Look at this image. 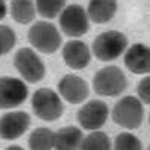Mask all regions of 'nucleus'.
<instances>
[{
    "label": "nucleus",
    "mask_w": 150,
    "mask_h": 150,
    "mask_svg": "<svg viewBox=\"0 0 150 150\" xmlns=\"http://www.w3.org/2000/svg\"><path fill=\"white\" fill-rule=\"evenodd\" d=\"M80 150H111V140L105 132L93 131L83 138Z\"/></svg>",
    "instance_id": "18"
},
{
    "label": "nucleus",
    "mask_w": 150,
    "mask_h": 150,
    "mask_svg": "<svg viewBox=\"0 0 150 150\" xmlns=\"http://www.w3.org/2000/svg\"><path fill=\"white\" fill-rule=\"evenodd\" d=\"M59 26L66 36L80 38L90 29L87 11L81 5H69L59 15Z\"/></svg>",
    "instance_id": "6"
},
{
    "label": "nucleus",
    "mask_w": 150,
    "mask_h": 150,
    "mask_svg": "<svg viewBox=\"0 0 150 150\" xmlns=\"http://www.w3.org/2000/svg\"><path fill=\"white\" fill-rule=\"evenodd\" d=\"M29 42L44 54H54L62 45V36L53 23L38 21L29 29Z\"/></svg>",
    "instance_id": "4"
},
{
    "label": "nucleus",
    "mask_w": 150,
    "mask_h": 150,
    "mask_svg": "<svg viewBox=\"0 0 150 150\" xmlns=\"http://www.w3.org/2000/svg\"><path fill=\"white\" fill-rule=\"evenodd\" d=\"M128 48V38L119 30H108L95 38L92 51L101 62L119 59Z\"/></svg>",
    "instance_id": "2"
},
{
    "label": "nucleus",
    "mask_w": 150,
    "mask_h": 150,
    "mask_svg": "<svg viewBox=\"0 0 150 150\" xmlns=\"http://www.w3.org/2000/svg\"><path fill=\"white\" fill-rule=\"evenodd\" d=\"M112 150H143V144L138 137L129 132H122L114 138Z\"/></svg>",
    "instance_id": "20"
},
{
    "label": "nucleus",
    "mask_w": 150,
    "mask_h": 150,
    "mask_svg": "<svg viewBox=\"0 0 150 150\" xmlns=\"http://www.w3.org/2000/svg\"><path fill=\"white\" fill-rule=\"evenodd\" d=\"M111 117H112V122L122 128H126V129L140 128V125L143 123V119H144L143 102L132 95L123 96L112 107Z\"/></svg>",
    "instance_id": "1"
},
{
    "label": "nucleus",
    "mask_w": 150,
    "mask_h": 150,
    "mask_svg": "<svg viewBox=\"0 0 150 150\" xmlns=\"http://www.w3.org/2000/svg\"><path fill=\"white\" fill-rule=\"evenodd\" d=\"M147 150H150V146H149V147H147Z\"/></svg>",
    "instance_id": "26"
},
{
    "label": "nucleus",
    "mask_w": 150,
    "mask_h": 150,
    "mask_svg": "<svg viewBox=\"0 0 150 150\" xmlns=\"http://www.w3.org/2000/svg\"><path fill=\"white\" fill-rule=\"evenodd\" d=\"M6 150H24V149H23L21 146H9Z\"/></svg>",
    "instance_id": "24"
},
{
    "label": "nucleus",
    "mask_w": 150,
    "mask_h": 150,
    "mask_svg": "<svg viewBox=\"0 0 150 150\" xmlns=\"http://www.w3.org/2000/svg\"><path fill=\"white\" fill-rule=\"evenodd\" d=\"M17 44V35L9 26H3L0 24V56H5Z\"/></svg>",
    "instance_id": "21"
},
{
    "label": "nucleus",
    "mask_w": 150,
    "mask_h": 150,
    "mask_svg": "<svg viewBox=\"0 0 150 150\" xmlns=\"http://www.w3.org/2000/svg\"><path fill=\"white\" fill-rule=\"evenodd\" d=\"M6 12H8L6 2H5V0H0V20H3L6 17Z\"/></svg>",
    "instance_id": "23"
},
{
    "label": "nucleus",
    "mask_w": 150,
    "mask_h": 150,
    "mask_svg": "<svg viewBox=\"0 0 150 150\" xmlns=\"http://www.w3.org/2000/svg\"><path fill=\"white\" fill-rule=\"evenodd\" d=\"M128 87L126 75L119 66H105L93 77V90L99 96H119Z\"/></svg>",
    "instance_id": "3"
},
{
    "label": "nucleus",
    "mask_w": 150,
    "mask_h": 150,
    "mask_svg": "<svg viewBox=\"0 0 150 150\" xmlns=\"http://www.w3.org/2000/svg\"><path fill=\"white\" fill-rule=\"evenodd\" d=\"M14 66L27 83H39L45 75V65L32 48H20L14 57Z\"/></svg>",
    "instance_id": "7"
},
{
    "label": "nucleus",
    "mask_w": 150,
    "mask_h": 150,
    "mask_svg": "<svg viewBox=\"0 0 150 150\" xmlns=\"http://www.w3.org/2000/svg\"><path fill=\"white\" fill-rule=\"evenodd\" d=\"M110 114V108L104 101H89L87 104H84L78 112H77V119L78 123L81 125L83 129L87 131H99L107 122Z\"/></svg>",
    "instance_id": "9"
},
{
    "label": "nucleus",
    "mask_w": 150,
    "mask_h": 150,
    "mask_svg": "<svg viewBox=\"0 0 150 150\" xmlns=\"http://www.w3.org/2000/svg\"><path fill=\"white\" fill-rule=\"evenodd\" d=\"M29 89L20 78L0 77V108L11 110L20 107L27 99Z\"/></svg>",
    "instance_id": "8"
},
{
    "label": "nucleus",
    "mask_w": 150,
    "mask_h": 150,
    "mask_svg": "<svg viewBox=\"0 0 150 150\" xmlns=\"http://www.w3.org/2000/svg\"><path fill=\"white\" fill-rule=\"evenodd\" d=\"M117 12V0H90L87 15L96 24H105L112 20Z\"/></svg>",
    "instance_id": "14"
},
{
    "label": "nucleus",
    "mask_w": 150,
    "mask_h": 150,
    "mask_svg": "<svg viewBox=\"0 0 150 150\" xmlns=\"http://www.w3.org/2000/svg\"><path fill=\"white\" fill-rule=\"evenodd\" d=\"M149 123H150V114H149Z\"/></svg>",
    "instance_id": "25"
},
{
    "label": "nucleus",
    "mask_w": 150,
    "mask_h": 150,
    "mask_svg": "<svg viewBox=\"0 0 150 150\" xmlns=\"http://www.w3.org/2000/svg\"><path fill=\"white\" fill-rule=\"evenodd\" d=\"M62 56H63L66 66H69L71 69H75V71H81L89 66L90 59H92V51L86 42L78 41V39H72L65 44Z\"/></svg>",
    "instance_id": "12"
},
{
    "label": "nucleus",
    "mask_w": 150,
    "mask_h": 150,
    "mask_svg": "<svg viewBox=\"0 0 150 150\" xmlns=\"http://www.w3.org/2000/svg\"><path fill=\"white\" fill-rule=\"evenodd\" d=\"M30 150H51L54 149V132L50 128H36L29 137Z\"/></svg>",
    "instance_id": "17"
},
{
    "label": "nucleus",
    "mask_w": 150,
    "mask_h": 150,
    "mask_svg": "<svg viewBox=\"0 0 150 150\" xmlns=\"http://www.w3.org/2000/svg\"><path fill=\"white\" fill-rule=\"evenodd\" d=\"M125 66L132 74H150V47L134 44L125 53Z\"/></svg>",
    "instance_id": "13"
},
{
    "label": "nucleus",
    "mask_w": 150,
    "mask_h": 150,
    "mask_svg": "<svg viewBox=\"0 0 150 150\" xmlns=\"http://www.w3.org/2000/svg\"><path fill=\"white\" fill-rule=\"evenodd\" d=\"M59 95L69 104H81L84 102L90 93L87 81L78 75L68 74L59 81Z\"/></svg>",
    "instance_id": "10"
},
{
    "label": "nucleus",
    "mask_w": 150,
    "mask_h": 150,
    "mask_svg": "<svg viewBox=\"0 0 150 150\" xmlns=\"http://www.w3.org/2000/svg\"><path fill=\"white\" fill-rule=\"evenodd\" d=\"M83 132L75 126H65L54 132L56 150H80L83 143Z\"/></svg>",
    "instance_id": "15"
},
{
    "label": "nucleus",
    "mask_w": 150,
    "mask_h": 150,
    "mask_svg": "<svg viewBox=\"0 0 150 150\" xmlns=\"http://www.w3.org/2000/svg\"><path fill=\"white\" fill-rule=\"evenodd\" d=\"M30 126V116L24 111H9L0 117V137L12 141L26 134Z\"/></svg>",
    "instance_id": "11"
},
{
    "label": "nucleus",
    "mask_w": 150,
    "mask_h": 150,
    "mask_svg": "<svg viewBox=\"0 0 150 150\" xmlns=\"http://www.w3.org/2000/svg\"><path fill=\"white\" fill-rule=\"evenodd\" d=\"M137 93H138V99L143 104L150 105V75L144 77L138 86H137Z\"/></svg>",
    "instance_id": "22"
},
{
    "label": "nucleus",
    "mask_w": 150,
    "mask_h": 150,
    "mask_svg": "<svg viewBox=\"0 0 150 150\" xmlns=\"http://www.w3.org/2000/svg\"><path fill=\"white\" fill-rule=\"evenodd\" d=\"M32 108L35 114L45 122H54L63 114V102L60 99V95L47 87L33 93Z\"/></svg>",
    "instance_id": "5"
},
{
    "label": "nucleus",
    "mask_w": 150,
    "mask_h": 150,
    "mask_svg": "<svg viewBox=\"0 0 150 150\" xmlns=\"http://www.w3.org/2000/svg\"><path fill=\"white\" fill-rule=\"evenodd\" d=\"M66 0H35L36 11L44 18L53 20L60 15V12L65 9Z\"/></svg>",
    "instance_id": "19"
},
{
    "label": "nucleus",
    "mask_w": 150,
    "mask_h": 150,
    "mask_svg": "<svg viewBox=\"0 0 150 150\" xmlns=\"http://www.w3.org/2000/svg\"><path fill=\"white\" fill-rule=\"evenodd\" d=\"M11 17L20 24H29L36 17V5L33 0H11Z\"/></svg>",
    "instance_id": "16"
}]
</instances>
